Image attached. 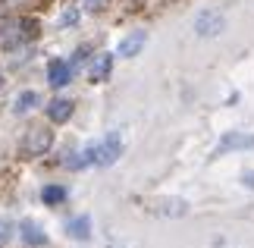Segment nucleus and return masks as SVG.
Here are the masks:
<instances>
[{
	"instance_id": "obj_12",
	"label": "nucleus",
	"mask_w": 254,
	"mask_h": 248,
	"mask_svg": "<svg viewBox=\"0 0 254 248\" xmlns=\"http://www.w3.org/2000/svg\"><path fill=\"white\" fill-rule=\"evenodd\" d=\"M35 104H38V94H35V91H22V94L16 97L13 110H16V113H28V110H32Z\"/></svg>"
},
{
	"instance_id": "obj_16",
	"label": "nucleus",
	"mask_w": 254,
	"mask_h": 248,
	"mask_svg": "<svg viewBox=\"0 0 254 248\" xmlns=\"http://www.w3.org/2000/svg\"><path fill=\"white\" fill-rule=\"evenodd\" d=\"M79 22V9H66L63 13V25H75Z\"/></svg>"
},
{
	"instance_id": "obj_4",
	"label": "nucleus",
	"mask_w": 254,
	"mask_h": 248,
	"mask_svg": "<svg viewBox=\"0 0 254 248\" xmlns=\"http://www.w3.org/2000/svg\"><path fill=\"white\" fill-rule=\"evenodd\" d=\"M223 28H226V19L217 9H204V13L194 16V35H201V38H217Z\"/></svg>"
},
{
	"instance_id": "obj_3",
	"label": "nucleus",
	"mask_w": 254,
	"mask_h": 248,
	"mask_svg": "<svg viewBox=\"0 0 254 248\" xmlns=\"http://www.w3.org/2000/svg\"><path fill=\"white\" fill-rule=\"evenodd\" d=\"M232 151H254V132L229 129V132L217 142V154H232Z\"/></svg>"
},
{
	"instance_id": "obj_9",
	"label": "nucleus",
	"mask_w": 254,
	"mask_h": 248,
	"mask_svg": "<svg viewBox=\"0 0 254 248\" xmlns=\"http://www.w3.org/2000/svg\"><path fill=\"white\" fill-rule=\"evenodd\" d=\"M19 236H22V239L32 245V248H44V245H47V236L38 230L32 220H22V223H19Z\"/></svg>"
},
{
	"instance_id": "obj_6",
	"label": "nucleus",
	"mask_w": 254,
	"mask_h": 248,
	"mask_svg": "<svg viewBox=\"0 0 254 248\" xmlns=\"http://www.w3.org/2000/svg\"><path fill=\"white\" fill-rule=\"evenodd\" d=\"M47 79H51L54 88L69 85V79H72V63H69V60H60V57H54V60L47 63Z\"/></svg>"
},
{
	"instance_id": "obj_8",
	"label": "nucleus",
	"mask_w": 254,
	"mask_h": 248,
	"mask_svg": "<svg viewBox=\"0 0 254 248\" xmlns=\"http://www.w3.org/2000/svg\"><path fill=\"white\" fill-rule=\"evenodd\" d=\"M72 116V101H66V97H54L51 104H47V120L51 123H66Z\"/></svg>"
},
{
	"instance_id": "obj_5",
	"label": "nucleus",
	"mask_w": 254,
	"mask_h": 248,
	"mask_svg": "<svg viewBox=\"0 0 254 248\" xmlns=\"http://www.w3.org/2000/svg\"><path fill=\"white\" fill-rule=\"evenodd\" d=\"M144 44H148V35H144L141 28H135V32H129V35L120 38V47H116V54L126 57V60H132V57H138V54L144 51Z\"/></svg>"
},
{
	"instance_id": "obj_17",
	"label": "nucleus",
	"mask_w": 254,
	"mask_h": 248,
	"mask_svg": "<svg viewBox=\"0 0 254 248\" xmlns=\"http://www.w3.org/2000/svg\"><path fill=\"white\" fill-rule=\"evenodd\" d=\"M242 185L254 188V170H245V173H242Z\"/></svg>"
},
{
	"instance_id": "obj_10",
	"label": "nucleus",
	"mask_w": 254,
	"mask_h": 248,
	"mask_svg": "<svg viewBox=\"0 0 254 248\" xmlns=\"http://www.w3.org/2000/svg\"><path fill=\"white\" fill-rule=\"evenodd\" d=\"M66 233L75 236V239H91V220L88 217H75V220L66 223Z\"/></svg>"
},
{
	"instance_id": "obj_11",
	"label": "nucleus",
	"mask_w": 254,
	"mask_h": 248,
	"mask_svg": "<svg viewBox=\"0 0 254 248\" xmlns=\"http://www.w3.org/2000/svg\"><path fill=\"white\" fill-rule=\"evenodd\" d=\"M160 204H163V207H157V211H160L163 217H182V214H189V204H185L182 198H163Z\"/></svg>"
},
{
	"instance_id": "obj_15",
	"label": "nucleus",
	"mask_w": 254,
	"mask_h": 248,
	"mask_svg": "<svg viewBox=\"0 0 254 248\" xmlns=\"http://www.w3.org/2000/svg\"><path fill=\"white\" fill-rule=\"evenodd\" d=\"M22 32H25V38H35L38 35V22H35V19H25V22H22Z\"/></svg>"
},
{
	"instance_id": "obj_18",
	"label": "nucleus",
	"mask_w": 254,
	"mask_h": 248,
	"mask_svg": "<svg viewBox=\"0 0 254 248\" xmlns=\"http://www.w3.org/2000/svg\"><path fill=\"white\" fill-rule=\"evenodd\" d=\"M85 6H91V9H97V6H104V0H82Z\"/></svg>"
},
{
	"instance_id": "obj_1",
	"label": "nucleus",
	"mask_w": 254,
	"mask_h": 248,
	"mask_svg": "<svg viewBox=\"0 0 254 248\" xmlns=\"http://www.w3.org/2000/svg\"><path fill=\"white\" fill-rule=\"evenodd\" d=\"M120 151H123V138L120 132H107L97 145H91L85 151V161L88 164H94V166H110L120 161Z\"/></svg>"
},
{
	"instance_id": "obj_14",
	"label": "nucleus",
	"mask_w": 254,
	"mask_h": 248,
	"mask_svg": "<svg viewBox=\"0 0 254 248\" xmlns=\"http://www.w3.org/2000/svg\"><path fill=\"white\" fill-rule=\"evenodd\" d=\"M9 236H13V223H9V220H0V245H6Z\"/></svg>"
},
{
	"instance_id": "obj_2",
	"label": "nucleus",
	"mask_w": 254,
	"mask_h": 248,
	"mask_svg": "<svg viewBox=\"0 0 254 248\" xmlns=\"http://www.w3.org/2000/svg\"><path fill=\"white\" fill-rule=\"evenodd\" d=\"M51 145H54V132H51V129H44V126H32V129L25 132V138H22V154L38 157V154H44Z\"/></svg>"
},
{
	"instance_id": "obj_13",
	"label": "nucleus",
	"mask_w": 254,
	"mask_h": 248,
	"mask_svg": "<svg viewBox=\"0 0 254 248\" xmlns=\"http://www.w3.org/2000/svg\"><path fill=\"white\" fill-rule=\"evenodd\" d=\"M66 198V188H60V185H47L44 192H41V201L44 204H60Z\"/></svg>"
},
{
	"instance_id": "obj_19",
	"label": "nucleus",
	"mask_w": 254,
	"mask_h": 248,
	"mask_svg": "<svg viewBox=\"0 0 254 248\" xmlns=\"http://www.w3.org/2000/svg\"><path fill=\"white\" fill-rule=\"evenodd\" d=\"M6 3H16V0H6Z\"/></svg>"
},
{
	"instance_id": "obj_7",
	"label": "nucleus",
	"mask_w": 254,
	"mask_h": 248,
	"mask_svg": "<svg viewBox=\"0 0 254 248\" xmlns=\"http://www.w3.org/2000/svg\"><path fill=\"white\" fill-rule=\"evenodd\" d=\"M113 69V54H94V60L88 63V79L91 82H107Z\"/></svg>"
}]
</instances>
